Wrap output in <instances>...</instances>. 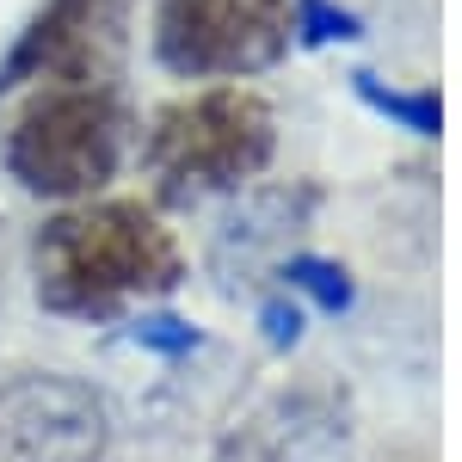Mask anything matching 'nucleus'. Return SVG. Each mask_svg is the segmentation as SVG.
I'll return each instance as SVG.
<instances>
[{"instance_id":"obj_1","label":"nucleus","mask_w":462,"mask_h":462,"mask_svg":"<svg viewBox=\"0 0 462 462\" xmlns=\"http://www.w3.org/2000/svg\"><path fill=\"white\" fill-rule=\"evenodd\" d=\"M37 296L62 315H106L130 296H154L179 278L173 235L143 204L56 216L37 235Z\"/></svg>"},{"instance_id":"obj_2","label":"nucleus","mask_w":462,"mask_h":462,"mask_svg":"<svg viewBox=\"0 0 462 462\" xmlns=\"http://www.w3.org/2000/svg\"><path fill=\"white\" fill-rule=\"evenodd\" d=\"M265 154H272V111L247 87L191 93V99L161 111L154 136H148V161L179 198L241 185L265 167Z\"/></svg>"},{"instance_id":"obj_3","label":"nucleus","mask_w":462,"mask_h":462,"mask_svg":"<svg viewBox=\"0 0 462 462\" xmlns=\"http://www.w3.org/2000/svg\"><path fill=\"white\" fill-rule=\"evenodd\" d=\"M117 111L106 93L93 87H50L19 111L13 143H6V167L25 191L43 198H80L99 191L117 167Z\"/></svg>"},{"instance_id":"obj_4","label":"nucleus","mask_w":462,"mask_h":462,"mask_svg":"<svg viewBox=\"0 0 462 462\" xmlns=\"http://www.w3.org/2000/svg\"><path fill=\"white\" fill-rule=\"evenodd\" d=\"M290 37V0H161V62L179 74L265 69Z\"/></svg>"},{"instance_id":"obj_5","label":"nucleus","mask_w":462,"mask_h":462,"mask_svg":"<svg viewBox=\"0 0 462 462\" xmlns=\"http://www.w3.org/2000/svg\"><path fill=\"white\" fill-rule=\"evenodd\" d=\"M111 444L106 401L74 376H13L0 389V462H99Z\"/></svg>"}]
</instances>
